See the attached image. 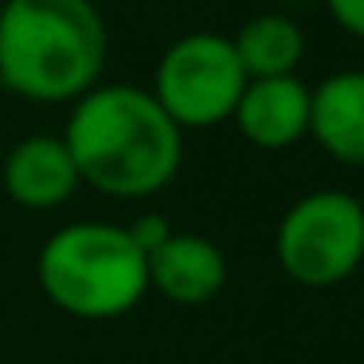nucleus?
<instances>
[{
	"label": "nucleus",
	"mask_w": 364,
	"mask_h": 364,
	"mask_svg": "<svg viewBox=\"0 0 364 364\" xmlns=\"http://www.w3.org/2000/svg\"><path fill=\"white\" fill-rule=\"evenodd\" d=\"M0 181L20 208H32V212L67 204L82 184L63 137L55 134H32L12 145L9 157H4V168H0Z\"/></svg>",
	"instance_id": "nucleus-8"
},
{
	"label": "nucleus",
	"mask_w": 364,
	"mask_h": 364,
	"mask_svg": "<svg viewBox=\"0 0 364 364\" xmlns=\"http://www.w3.org/2000/svg\"><path fill=\"white\" fill-rule=\"evenodd\" d=\"M126 231H129V239L137 243V251L149 255V251H157V247L173 235V223H168L161 212H145V215H137L134 223H126Z\"/></svg>",
	"instance_id": "nucleus-11"
},
{
	"label": "nucleus",
	"mask_w": 364,
	"mask_h": 364,
	"mask_svg": "<svg viewBox=\"0 0 364 364\" xmlns=\"http://www.w3.org/2000/svg\"><path fill=\"white\" fill-rule=\"evenodd\" d=\"M63 145L79 181L114 200L157 196L184 161V129L149 90L126 82H98L75 98Z\"/></svg>",
	"instance_id": "nucleus-1"
},
{
	"label": "nucleus",
	"mask_w": 364,
	"mask_h": 364,
	"mask_svg": "<svg viewBox=\"0 0 364 364\" xmlns=\"http://www.w3.org/2000/svg\"><path fill=\"white\" fill-rule=\"evenodd\" d=\"M149 290L165 294L173 306H208L228 286V255L220 243L196 231H173L157 251L145 255Z\"/></svg>",
	"instance_id": "nucleus-6"
},
{
	"label": "nucleus",
	"mask_w": 364,
	"mask_h": 364,
	"mask_svg": "<svg viewBox=\"0 0 364 364\" xmlns=\"http://www.w3.org/2000/svg\"><path fill=\"white\" fill-rule=\"evenodd\" d=\"M36 278L51 306L82 321H114L149 294L145 255L122 223L102 220L51 231L36 259Z\"/></svg>",
	"instance_id": "nucleus-3"
},
{
	"label": "nucleus",
	"mask_w": 364,
	"mask_h": 364,
	"mask_svg": "<svg viewBox=\"0 0 364 364\" xmlns=\"http://www.w3.org/2000/svg\"><path fill=\"white\" fill-rule=\"evenodd\" d=\"M247 71L220 32H188L157 59L149 95L181 129H212L235 114Z\"/></svg>",
	"instance_id": "nucleus-5"
},
{
	"label": "nucleus",
	"mask_w": 364,
	"mask_h": 364,
	"mask_svg": "<svg viewBox=\"0 0 364 364\" xmlns=\"http://www.w3.org/2000/svg\"><path fill=\"white\" fill-rule=\"evenodd\" d=\"M231 122L259 149H290L309 137V87L298 75L247 79Z\"/></svg>",
	"instance_id": "nucleus-7"
},
{
	"label": "nucleus",
	"mask_w": 364,
	"mask_h": 364,
	"mask_svg": "<svg viewBox=\"0 0 364 364\" xmlns=\"http://www.w3.org/2000/svg\"><path fill=\"white\" fill-rule=\"evenodd\" d=\"M235 55L243 63L247 79H274V75H298V63L306 55V36L282 12L251 16L235 32Z\"/></svg>",
	"instance_id": "nucleus-10"
},
{
	"label": "nucleus",
	"mask_w": 364,
	"mask_h": 364,
	"mask_svg": "<svg viewBox=\"0 0 364 364\" xmlns=\"http://www.w3.org/2000/svg\"><path fill=\"white\" fill-rule=\"evenodd\" d=\"M309 137L348 168H364V71H337L309 90Z\"/></svg>",
	"instance_id": "nucleus-9"
},
{
	"label": "nucleus",
	"mask_w": 364,
	"mask_h": 364,
	"mask_svg": "<svg viewBox=\"0 0 364 364\" xmlns=\"http://www.w3.org/2000/svg\"><path fill=\"white\" fill-rule=\"evenodd\" d=\"M274 259L298 286H341L364 262V204L345 188L306 192L278 220Z\"/></svg>",
	"instance_id": "nucleus-4"
},
{
	"label": "nucleus",
	"mask_w": 364,
	"mask_h": 364,
	"mask_svg": "<svg viewBox=\"0 0 364 364\" xmlns=\"http://www.w3.org/2000/svg\"><path fill=\"white\" fill-rule=\"evenodd\" d=\"M110 32L95 0H4L0 87L28 102L59 106L98 87Z\"/></svg>",
	"instance_id": "nucleus-2"
},
{
	"label": "nucleus",
	"mask_w": 364,
	"mask_h": 364,
	"mask_svg": "<svg viewBox=\"0 0 364 364\" xmlns=\"http://www.w3.org/2000/svg\"><path fill=\"white\" fill-rule=\"evenodd\" d=\"M333 24L353 40H364V0H325Z\"/></svg>",
	"instance_id": "nucleus-12"
},
{
	"label": "nucleus",
	"mask_w": 364,
	"mask_h": 364,
	"mask_svg": "<svg viewBox=\"0 0 364 364\" xmlns=\"http://www.w3.org/2000/svg\"><path fill=\"white\" fill-rule=\"evenodd\" d=\"M282 4H294V0H282Z\"/></svg>",
	"instance_id": "nucleus-13"
}]
</instances>
